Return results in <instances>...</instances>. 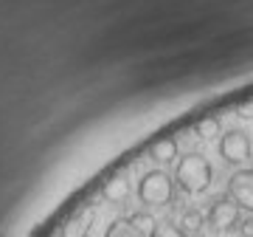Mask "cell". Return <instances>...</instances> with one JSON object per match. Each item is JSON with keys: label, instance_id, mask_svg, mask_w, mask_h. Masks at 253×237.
I'll return each mask as SVG.
<instances>
[{"label": "cell", "instance_id": "obj_1", "mask_svg": "<svg viewBox=\"0 0 253 237\" xmlns=\"http://www.w3.org/2000/svg\"><path fill=\"white\" fill-rule=\"evenodd\" d=\"M211 164H208L206 155L200 153H189L186 158L177 161V170H174V183L180 186L186 195H203V192L211 186Z\"/></svg>", "mask_w": 253, "mask_h": 237}, {"label": "cell", "instance_id": "obj_2", "mask_svg": "<svg viewBox=\"0 0 253 237\" xmlns=\"http://www.w3.org/2000/svg\"><path fill=\"white\" fill-rule=\"evenodd\" d=\"M138 198L146 206H169L174 201V178L163 170H149L138 181Z\"/></svg>", "mask_w": 253, "mask_h": 237}, {"label": "cell", "instance_id": "obj_3", "mask_svg": "<svg viewBox=\"0 0 253 237\" xmlns=\"http://www.w3.org/2000/svg\"><path fill=\"white\" fill-rule=\"evenodd\" d=\"M219 155L234 167L245 164L251 158V138L245 136L242 130H228L225 136L219 138Z\"/></svg>", "mask_w": 253, "mask_h": 237}, {"label": "cell", "instance_id": "obj_4", "mask_svg": "<svg viewBox=\"0 0 253 237\" xmlns=\"http://www.w3.org/2000/svg\"><path fill=\"white\" fill-rule=\"evenodd\" d=\"M228 198L239 209L253 215V170H239V173L231 175V181H228Z\"/></svg>", "mask_w": 253, "mask_h": 237}, {"label": "cell", "instance_id": "obj_5", "mask_svg": "<svg viewBox=\"0 0 253 237\" xmlns=\"http://www.w3.org/2000/svg\"><path fill=\"white\" fill-rule=\"evenodd\" d=\"M239 212L242 209H239L231 198H219V201L211 206V212H208V223H211V229H217V232H231V229L242 220Z\"/></svg>", "mask_w": 253, "mask_h": 237}, {"label": "cell", "instance_id": "obj_6", "mask_svg": "<svg viewBox=\"0 0 253 237\" xmlns=\"http://www.w3.org/2000/svg\"><path fill=\"white\" fill-rule=\"evenodd\" d=\"M96 220V206H84L62 226V237H87Z\"/></svg>", "mask_w": 253, "mask_h": 237}, {"label": "cell", "instance_id": "obj_7", "mask_svg": "<svg viewBox=\"0 0 253 237\" xmlns=\"http://www.w3.org/2000/svg\"><path fill=\"white\" fill-rule=\"evenodd\" d=\"M149 158L158 161V164H172L174 158H177V141L172 136L155 138L152 144H149Z\"/></svg>", "mask_w": 253, "mask_h": 237}, {"label": "cell", "instance_id": "obj_8", "mask_svg": "<svg viewBox=\"0 0 253 237\" xmlns=\"http://www.w3.org/2000/svg\"><path fill=\"white\" fill-rule=\"evenodd\" d=\"M101 198L107 203H124L126 198H129V181H126L124 175L110 178V181L101 186Z\"/></svg>", "mask_w": 253, "mask_h": 237}, {"label": "cell", "instance_id": "obj_9", "mask_svg": "<svg viewBox=\"0 0 253 237\" xmlns=\"http://www.w3.org/2000/svg\"><path fill=\"white\" fill-rule=\"evenodd\" d=\"M186 237H197L200 235V229H203V215H200L197 209H189V212H183V218H180V226H177Z\"/></svg>", "mask_w": 253, "mask_h": 237}, {"label": "cell", "instance_id": "obj_10", "mask_svg": "<svg viewBox=\"0 0 253 237\" xmlns=\"http://www.w3.org/2000/svg\"><path fill=\"white\" fill-rule=\"evenodd\" d=\"M104 237H144V235H141V232H138V229L129 223V218H126V220L118 218V220H113V223L107 226Z\"/></svg>", "mask_w": 253, "mask_h": 237}, {"label": "cell", "instance_id": "obj_11", "mask_svg": "<svg viewBox=\"0 0 253 237\" xmlns=\"http://www.w3.org/2000/svg\"><path fill=\"white\" fill-rule=\"evenodd\" d=\"M129 223H132L144 237H152L155 229H158V220H155L149 212H135V215H129Z\"/></svg>", "mask_w": 253, "mask_h": 237}, {"label": "cell", "instance_id": "obj_12", "mask_svg": "<svg viewBox=\"0 0 253 237\" xmlns=\"http://www.w3.org/2000/svg\"><path fill=\"white\" fill-rule=\"evenodd\" d=\"M219 130H222V124H219L217 116H206L197 121V136L200 138H217Z\"/></svg>", "mask_w": 253, "mask_h": 237}, {"label": "cell", "instance_id": "obj_13", "mask_svg": "<svg viewBox=\"0 0 253 237\" xmlns=\"http://www.w3.org/2000/svg\"><path fill=\"white\" fill-rule=\"evenodd\" d=\"M152 237H186V235H183L177 226H169V223H166V226H158V229H155Z\"/></svg>", "mask_w": 253, "mask_h": 237}, {"label": "cell", "instance_id": "obj_14", "mask_svg": "<svg viewBox=\"0 0 253 237\" xmlns=\"http://www.w3.org/2000/svg\"><path fill=\"white\" fill-rule=\"evenodd\" d=\"M239 232H242V237H253V215L239 220Z\"/></svg>", "mask_w": 253, "mask_h": 237}, {"label": "cell", "instance_id": "obj_15", "mask_svg": "<svg viewBox=\"0 0 253 237\" xmlns=\"http://www.w3.org/2000/svg\"><path fill=\"white\" fill-rule=\"evenodd\" d=\"M239 116H253V105H245V108H242V113H239Z\"/></svg>", "mask_w": 253, "mask_h": 237}]
</instances>
